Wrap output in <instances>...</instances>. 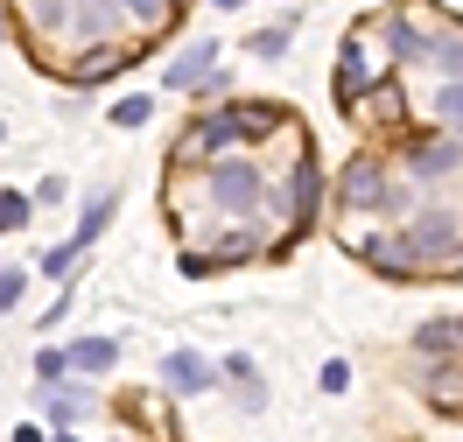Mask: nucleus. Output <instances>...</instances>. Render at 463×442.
<instances>
[{
  "label": "nucleus",
  "instance_id": "nucleus-1",
  "mask_svg": "<svg viewBox=\"0 0 463 442\" xmlns=\"http://www.w3.org/2000/svg\"><path fill=\"white\" fill-rule=\"evenodd\" d=\"M211 197L232 204V211H253L260 204V176H253L246 162H218V169H211Z\"/></svg>",
  "mask_w": 463,
  "mask_h": 442
},
{
  "label": "nucleus",
  "instance_id": "nucleus-2",
  "mask_svg": "<svg viewBox=\"0 0 463 442\" xmlns=\"http://www.w3.org/2000/svg\"><path fill=\"white\" fill-rule=\"evenodd\" d=\"M211 71H218V42H190V50H183V57L169 63V91H190V85H203Z\"/></svg>",
  "mask_w": 463,
  "mask_h": 442
},
{
  "label": "nucleus",
  "instance_id": "nucleus-3",
  "mask_svg": "<svg viewBox=\"0 0 463 442\" xmlns=\"http://www.w3.org/2000/svg\"><path fill=\"white\" fill-rule=\"evenodd\" d=\"M457 232H463L457 218H449V211H435V218H421V225H414L407 253H429V260H435V253H457Z\"/></svg>",
  "mask_w": 463,
  "mask_h": 442
},
{
  "label": "nucleus",
  "instance_id": "nucleus-4",
  "mask_svg": "<svg viewBox=\"0 0 463 442\" xmlns=\"http://www.w3.org/2000/svg\"><path fill=\"white\" fill-rule=\"evenodd\" d=\"M330 91H337V106H358V99L373 91V71H365V50H345V57H337V78H330Z\"/></svg>",
  "mask_w": 463,
  "mask_h": 442
},
{
  "label": "nucleus",
  "instance_id": "nucleus-5",
  "mask_svg": "<svg viewBox=\"0 0 463 442\" xmlns=\"http://www.w3.org/2000/svg\"><path fill=\"white\" fill-rule=\"evenodd\" d=\"M162 380H169L175 393H203V386H211V365H203L197 352H169L162 358Z\"/></svg>",
  "mask_w": 463,
  "mask_h": 442
},
{
  "label": "nucleus",
  "instance_id": "nucleus-6",
  "mask_svg": "<svg viewBox=\"0 0 463 442\" xmlns=\"http://www.w3.org/2000/svg\"><path fill=\"white\" fill-rule=\"evenodd\" d=\"M345 204H386V176L373 162H351L345 169Z\"/></svg>",
  "mask_w": 463,
  "mask_h": 442
},
{
  "label": "nucleus",
  "instance_id": "nucleus-7",
  "mask_svg": "<svg viewBox=\"0 0 463 442\" xmlns=\"http://www.w3.org/2000/svg\"><path fill=\"white\" fill-rule=\"evenodd\" d=\"M113 358H119V344H113V337H78V344L63 352V365H78V372H106Z\"/></svg>",
  "mask_w": 463,
  "mask_h": 442
},
{
  "label": "nucleus",
  "instance_id": "nucleus-8",
  "mask_svg": "<svg viewBox=\"0 0 463 442\" xmlns=\"http://www.w3.org/2000/svg\"><path fill=\"white\" fill-rule=\"evenodd\" d=\"M457 162H463L457 134H449V141H429V147H414V176H449Z\"/></svg>",
  "mask_w": 463,
  "mask_h": 442
},
{
  "label": "nucleus",
  "instance_id": "nucleus-9",
  "mask_svg": "<svg viewBox=\"0 0 463 442\" xmlns=\"http://www.w3.org/2000/svg\"><path fill=\"white\" fill-rule=\"evenodd\" d=\"M232 134H239V127H232V113H211L197 134H190V155H211V147H225Z\"/></svg>",
  "mask_w": 463,
  "mask_h": 442
},
{
  "label": "nucleus",
  "instance_id": "nucleus-10",
  "mask_svg": "<svg viewBox=\"0 0 463 442\" xmlns=\"http://www.w3.org/2000/svg\"><path fill=\"white\" fill-rule=\"evenodd\" d=\"M386 42H393V57H421V50H429V35L414 29V22H401V14L386 22Z\"/></svg>",
  "mask_w": 463,
  "mask_h": 442
},
{
  "label": "nucleus",
  "instance_id": "nucleus-11",
  "mask_svg": "<svg viewBox=\"0 0 463 442\" xmlns=\"http://www.w3.org/2000/svg\"><path fill=\"white\" fill-rule=\"evenodd\" d=\"M274 119H281V106H232L239 134H274Z\"/></svg>",
  "mask_w": 463,
  "mask_h": 442
},
{
  "label": "nucleus",
  "instance_id": "nucleus-12",
  "mask_svg": "<svg viewBox=\"0 0 463 442\" xmlns=\"http://www.w3.org/2000/svg\"><path fill=\"white\" fill-rule=\"evenodd\" d=\"M414 344H421L429 358H442V352H457V344H463V324H429L421 337H414Z\"/></svg>",
  "mask_w": 463,
  "mask_h": 442
},
{
  "label": "nucleus",
  "instance_id": "nucleus-13",
  "mask_svg": "<svg viewBox=\"0 0 463 442\" xmlns=\"http://www.w3.org/2000/svg\"><path fill=\"white\" fill-rule=\"evenodd\" d=\"M435 113H442V127H449V134L463 141V78H449V85H442V99H435Z\"/></svg>",
  "mask_w": 463,
  "mask_h": 442
},
{
  "label": "nucleus",
  "instance_id": "nucleus-14",
  "mask_svg": "<svg viewBox=\"0 0 463 442\" xmlns=\"http://www.w3.org/2000/svg\"><path fill=\"white\" fill-rule=\"evenodd\" d=\"M429 63H435V71H449V78H463V35H442V42H429Z\"/></svg>",
  "mask_w": 463,
  "mask_h": 442
},
{
  "label": "nucleus",
  "instance_id": "nucleus-15",
  "mask_svg": "<svg viewBox=\"0 0 463 442\" xmlns=\"http://www.w3.org/2000/svg\"><path fill=\"white\" fill-rule=\"evenodd\" d=\"M288 35H295V14H288V22H274V29H260V35H253V57H281V50H288Z\"/></svg>",
  "mask_w": 463,
  "mask_h": 442
},
{
  "label": "nucleus",
  "instance_id": "nucleus-16",
  "mask_svg": "<svg viewBox=\"0 0 463 442\" xmlns=\"http://www.w3.org/2000/svg\"><path fill=\"white\" fill-rule=\"evenodd\" d=\"M29 225V197L22 190H0V232H22Z\"/></svg>",
  "mask_w": 463,
  "mask_h": 442
},
{
  "label": "nucleus",
  "instance_id": "nucleus-17",
  "mask_svg": "<svg viewBox=\"0 0 463 442\" xmlns=\"http://www.w3.org/2000/svg\"><path fill=\"white\" fill-rule=\"evenodd\" d=\"M365 260L393 274V267H407V260H414V253H407V239H401V246H393V239H373V246H365Z\"/></svg>",
  "mask_w": 463,
  "mask_h": 442
},
{
  "label": "nucleus",
  "instance_id": "nucleus-18",
  "mask_svg": "<svg viewBox=\"0 0 463 442\" xmlns=\"http://www.w3.org/2000/svg\"><path fill=\"white\" fill-rule=\"evenodd\" d=\"M317 169H295V218H309V211H317Z\"/></svg>",
  "mask_w": 463,
  "mask_h": 442
},
{
  "label": "nucleus",
  "instance_id": "nucleus-19",
  "mask_svg": "<svg viewBox=\"0 0 463 442\" xmlns=\"http://www.w3.org/2000/svg\"><path fill=\"white\" fill-rule=\"evenodd\" d=\"M78 408H85V393H50V421H57V428H71Z\"/></svg>",
  "mask_w": 463,
  "mask_h": 442
},
{
  "label": "nucleus",
  "instance_id": "nucleus-20",
  "mask_svg": "<svg viewBox=\"0 0 463 442\" xmlns=\"http://www.w3.org/2000/svg\"><path fill=\"white\" fill-rule=\"evenodd\" d=\"M22 295H29V274H22V267H7V274H0V309H14Z\"/></svg>",
  "mask_w": 463,
  "mask_h": 442
},
{
  "label": "nucleus",
  "instance_id": "nucleus-21",
  "mask_svg": "<svg viewBox=\"0 0 463 442\" xmlns=\"http://www.w3.org/2000/svg\"><path fill=\"white\" fill-rule=\"evenodd\" d=\"M345 386H351V365H345V358H330V365H323V393H345Z\"/></svg>",
  "mask_w": 463,
  "mask_h": 442
},
{
  "label": "nucleus",
  "instance_id": "nucleus-22",
  "mask_svg": "<svg viewBox=\"0 0 463 442\" xmlns=\"http://www.w3.org/2000/svg\"><path fill=\"white\" fill-rule=\"evenodd\" d=\"M113 119H119V127H141V119H147V99H119Z\"/></svg>",
  "mask_w": 463,
  "mask_h": 442
},
{
  "label": "nucleus",
  "instance_id": "nucleus-23",
  "mask_svg": "<svg viewBox=\"0 0 463 442\" xmlns=\"http://www.w3.org/2000/svg\"><path fill=\"white\" fill-rule=\"evenodd\" d=\"M162 7H169V0H127V14H134V22H162Z\"/></svg>",
  "mask_w": 463,
  "mask_h": 442
},
{
  "label": "nucleus",
  "instance_id": "nucleus-24",
  "mask_svg": "<svg viewBox=\"0 0 463 442\" xmlns=\"http://www.w3.org/2000/svg\"><path fill=\"white\" fill-rule=\"evenodd\" d=\"M57 22H63V7H57V0H35V29H57Z\"/></svg>",
  "mask_w": 463,
  "mask_h": 442
},
{
  "label": "nucleus",
  "instance_id": "nucleus-25",
  "mask_svg": "<svg viewBox=\"0 0 463 442\" xmlns=\"http://www.w3.org/2000/svg\"><path fill=\"white\" fill-rule=\"evenodd\" d=\"M218 7H225V14H232V7H246V0H218Z\"/></svg>",
  "mask_w": 463,
  "mask_h": 442
}]
</instances>
